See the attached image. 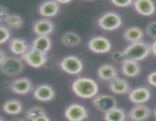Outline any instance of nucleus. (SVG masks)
Masks as SVG:
<instances>
[{
  "label": "nucleus",
  "instance_id": "obj_1",
  "mask_svg": "<svg viewBox=\"0 0 156 121\" xmlns=\"http://www.w3.org/2000/svg\"><path fill=\"white\" fill-rule=\"evenodd\" d=\"M72 89L78 97L83 99L94 98L98 95L99 87L95 80L89 77H79L72 83Z\"/></svg>",
  "mask_w": 156,
  "mask_h": 121
},
{
  "label": "nucleus",
  "instance_id": "obj_2",
  "mask_svg": "<svg viewBox=\"0 0 156 121\" xmlns=\"http://www.w3.org/2000/svg\"><path fill=\"white\" fill-rule=\"evenodd\" d=\"M126 60L137 61L147 57L152 52V46L147 42H140L131 43L123 50Z\"/></svg>",
  "mask_w": 156,
  "mask_h": 121
},
{
  "label": "nucleus",
  "instance_id": "obj_3",
  "mask_svg": "<svg viewBox=\"0 0 156 121\" xmlns=\"http://www.w3.org/2000/svg\"><path fill=\"white\" fill-rule=\"evenodd\" d=\"M0 69L3 75L6 77H16L24 70V63L17 57H7L0 63Z\"/></svg>",
  "mask_w": 156,
  "mask_h": 121
},
{
  "label": "nucleus",
  "instance_id": "obj_4",
  "mask_svg": "<svg viewBox=\"0 0 156 121\" xmlns=\"http://www.w3.org/2000/svg\"><path fill=\"white\" fill-rule=\"evenodd\" d=\"M122 18L119 14L114 11H108L99 18L98 25L104 30L113 31L121 26Z\"/></svg>",
  "mask_w": 156,
  "mask_h": 121
},
{
  "label": "nucleus",
  "instance_id": "obj_5",
  "mask_svg": "<svg viewBox=\"0 0 156 121\" xmlns=\"http://www.w3.org/2000/svg\"><path fill=\"white\" fill-rule=\"evenodd\" d=\"M61 69L70 75H77L83 70V63L78 57L69 55L63 57L59 64Z\"/></svg>",
  "mask_w": 156,
  "mask_h": 121
},
{
  "label": "nucleus",
  "instance_id": "obj_6",
  "mask_svg": "<svg viewBox=\"0 0 156 121\" xmlns=\"http://www.w3.org/2000/svg\"><path fill=\"white\" fill-rule=\"evenodd\" d=\"M21 59L29 66L34 68H40L47 63V54L30 48L25 54L21 55Z\"/></svg>",
  "mask_w": 156,
  "mask_h": 121
},
{
  "label": "nucleus",
  "instance_id": "obj_7",
  "mask_svg": "<svg viewBox=\"0 0 156 121\" xmlns=\"http://www.w3.org/2000/svg\"><path fill=\"white\" fill-rule=\"evenodd\" d=\"M90 51L96 54H105L111 50V42L108 38L103 36H96L91 38L88 42Z\"/></svg>",
  "mask_w": 156,
  "mask_h": 121
},
{
  "label": "nucleus",
  "instance_id": "obj_8",
  "mask_svg": "<svg viewBox=\"0 0 156 121\" xmlns=\"http://www.w3.org/2000/svg\"><path fill=\"white\" fill-rule=\"evenodd\" d=\"M94 107L99 111L105 113L117 107V100L110 95H98L92 98Z\"/></svg>",
  "mask_w": 156,
  "mask_h": 121
},
{
  "label": "nucleus",
  "instance_id": "obj_9",
  "mask_svg": "<svg viewBox=\"0 0 156 121\" xmlns=\"http://www.w3.org/2000/svg\"><path fill=\"white\" fill-rule=\"evenodd\" d=\"M64 114L69 121H83L88 116V110L85 106L77 103L69 105L65 110Z\"/></svg>",
  "mask_w": 156,
  "mask_h": 121
},
{
  "label": "nucleus",
  "instance_id": "obj_10",
  "mask_svg": "<svg viewBox=\"0 0 156 121\" xmlns=\"http://www.w3.org/2000/svg\"><path fill=\"white\" fill-rule=\"evenodd\" d=\"M9 86L11 90L15 93L26 95L32 90V82L27 77H21L14 80Z\"/></svg>",
  "mask_w": 156,
  "mask_h": 121
},
{
  "label": "nucleus",
  "instance_id": "obj_11",
  "mask_svg": "<svg viewBox=\"0 0 156 121\" xmlns=\"http://www.w3.org/2000/svg\"><path fill=\"white\" fill-rule=\"evenodd\" d=\"M151 98V92L148 88L141 86L133 89L129 93V99L136 104L146 103Z\"/></svg>",
  "mask_w": 156,
  "mask_h": 121
},
{
  "label": "nucleus",
  "instance_id": "obj_12",
  "mask_svg": "<svg viewBox=\"0 0 156 121\" xmlns=\"http://www.w3.org/2000/svg\"><path fill=\"white\" fill-rule=\"evenodd\" d=\"M34 97L40 101H50L55 97V91L49 84H41L38 86L34 91Z\"/></svg>",
  "mask_w": 156,
  "mask_h": 121
},
{
  "label": "nucleus",
  "instance_id": "obj_13",
  "mask_svg": "<svg viewBox=\"0 0 156 121\" xmlns=\"http://www.w3.org/2000/svg\"><path fill=\"white\" fill-rule=\"evenodd\" d=\"M150 108L143 104H136L129 112V117L133 121H145L151 116Z\"/></svg>",
  "mask_w": 156,
  "mask_h": 121
},
{
  "label": "nucleus",
  "instance_id": "obj_14",
  "mask_svg": "<svg viewBox=\"0 0 156 121\" xmlns=\"http://www.w3.org/2000/svg\"><path fill=\"white\" fill-rule=\"evenodd\" d=\"M54 30V24L50 20L42 18L35 21L33 30L37 36H49Z\"/></svg>",
  "mask_w": 156,
  "mask_h": 121
},
{
  "label": "nucleus",
  "instance_id": "obj_15",
  "mask_svg": "<svg viewBox=\"0 0 156 121\" xmlns=\"http://www.w3.org/2000/svg\"><path fill=\"white\" fill-rule=\"evenodd\" d=\"M39 13L44 18L56 16L59 11V4L57 1H46L39 6Z\"/></svg>",
  "mask_w": 156,
  "mask_h": 121
},
{
  "label": "nucleus",
  "instance_id": "obj_16",
  "mask_svg": "<svg viewBox=\"0 0 156 121\" xmlns=\"http://www.w3.org/2000/svg\"><path fill=\"white\" fill-rule=\"evenodd\" d=\"M133 5L136 11L143 16H151L155 11V2L150 0H136Z\"/></svg>",
  "mask_w": 156,
  "mask_h": 121
},
{
  "label": "nucleus",
  "instance_id": "obj_17",
  "mask_svg": "<svg viewBox=\"0 0 156 121\" xmlns=\"http://www.w3.org/2000/svg\"><path fill=\"white\" fill-rule=\"evenodd\" d=\"M97 75L101 80L111 81L117 77V70L111 64H104L98 68Z\"/></svg>",
  "mask_w": 156,
  "mask_h": 121
},
{
  "label": "nucleus",
  "instance_id": "obj_18",
  "mask_svg": "<svg viewBox=\"0 0 156 121\" xmlns=\"http://www.w3.org/2000/svg\"><path fill=\"white\" fill-rule=\"evenodd\" d=\"M51 39L48 36H38L34 39L30 48L47 54L51 48Z\"/></svg>",
  "mask_w": 156,
  "mask_h": 121
},
{
  "label": "nucleus",
  "instance_id": "obj_19",
  "mask_svg": "<svg viewBox=\"0 0 156 121\" xmlns=\"http://www.w3.org/2000/svg\"><path fill=\"white\" fill-rule=\"evenodd\" d=\"M109 88L111 91L117 95H123L129 92V86L128 82L124 79L116 77L110 81Z\"/></svg>",
  "mask_w": 156,
  "mask_h": 121
},
{
  "label": "nucleus",
  "instance_id": "obj_20",
  "mask_svg": "<svg viewBox=\"0 0 156 121\" xmlns=\"http://www.w3.org/2000/svg\"><path fill=\"white\" fill-rule=\"evenodd\" d=\"M144 37V32L139 27H130L123 33V39L128 42L135 43L142 41Z\"/></svg>",
  "mask_w": 156,
  "mask_h": 121
},
{
  "label": "nucleus",
  "instance_id": "obj_21",
  "mask_svg": "<svg viewBox=\"0 0 156 121\" xmlns=\"http://www.w3.org/2000/svg\"><path fill=\"white\" fill-rule=\"evenodd\" d=\"M121 71L126 77H136L141 72V67L137 61L127 60L122 64Z\"/></svg>",
  "mask_w": 156,
  "mask_h": 121
},
{
  "label": "nucleus",
  "instance_id": "obj_22",
  "mask_svg": "<svg viewBox=\"0 0 156 121\" xmlns=\"http://www.w3.org/2000/svg\"><path fill=\"white\" fill-rule=\"evenodd\" d=\"M9 49L11 52L17 55H23L29 50L28 45L24 39L21 38L12 39L9 42Z\"/></svg>",
  "mask_w": 156,
  "mask_h": 121
},
{
  "label": "nucleus",
  "instance_id": "obj_23",
  "mask_svg": "<svg viewBox=\"0 0 156 121\" xmlns=\"http://www.w3.org/2000/svg\"><path fill=\"white\" fill-rule=\"evenodd\" d=\"M3 111L9 115H17L23 110V105L19 100L10 99L6 101L2 106Z\"/></svg>",
  "mask_w": 156,
  "mask_h": 121
},
{
  "label": "nucleus",
  "instance_id": "obj_24",
  "mask_svg": "<svg viewBox=\"0 0 156 121\" xmlns=\"http://www.w3.org/2000/svg\"><path fill=\"white\" fill-rule=\"evenodd\" d=\"M61 42L66 46L76 47L81 43L82 39L78 33L73 31H68L62 35Z\"/></svg>",
  "mask_w": 156,
  "mask_h": 121
},
{
  "label": "nucleus",
  "instance_id": "obj_25",
  "mask_svg": "<svg viewBox=\"0 0 156 121\" xmlns=\"http://www.w3.org/2000/svg\"><path fill=\"white\" fill-rule=\"evenodd\" d=\"M126 114L125 110L120 107H114L104 115L105 121H125Z\"/></svg>",
  "mask_w": 156,
  "mask_h": 121
},
{
  "label": "nucleus",
  "instance_id": "obj_26",
  "mask_svg": "<svg viewBox=\"0 0 156 121\" xmlns=\"http://www.w3.org/2000/svg\"><path fill=\"white\" fill-rule=\"evenodd\" d=\"M4 22L8 27L14 29V30H18V29L21 28L24 24L23 18L20 15H15V14L8 15Z\"/></svg>",
  "mask_w": 156,
  "mask_h": 121
},
{
  "label": "nucleus",
  "instance_id": "obj_27",
  "mask_svg": "<svg viewBox=\"0 0 156 121\" xmlns=\"http://www.w3.org/2000/svg\"><path fill=\"white\" fill-rule=\"evenodd\" d=\"M44 115H46L45 110L40 106H34V107H30L25 113L26 118L30 121H33L34 119Z\"/></svg>",
  "mask_w": 156,
  "mask_h": 121
},
{
  "label": "nucleus",
  "instance_id": "obj_28",
  "mask_svg": "<svg viewBox=\"0 0 156 121\" xmlns=\"http://www.w3.org/2000/svg\"><path fill=\"white\" fill-rule=\"evenodd\" d=\"M111 58L114 60V62L117 64H123L126 60V55H125L124 52L121 51H114L111 54Z\"/></svg>",
  "mask_w": 156,
  "mask_h": 121
},
{
  "label": "nucleus",
  "instance_id": "obj_29",
  "mask_svg": "<svg viewBox=\"0 0 156 121\" xmlns=\"http://www.w3.org/2000/svg\"><path fill=\"white\" fill-rule=\"evenodd\" d=\"M0 43L3 44L10 39L11 33L9 29L2 24L0 26Z\"/></svg>",
  "mask_w": 156,
  "mask_h": 121
},
{
  "label": "nucleus",
  "instance_id": "obj_30",
  "mask_svg": "<svg viewBox=\"0 0 156 121\" xmlns=\"http://www.w3.org/2000/svg\"><path fill=\"white\" fill-rule=\"evenodd\" d=\"M146 33L148 36L156 40V21L149 23L146 27Z\"/></svg>",
  "mask_w": 156,
  "mask_h": 121
},
{
  "label": "nucleus",
  "instance_id": "obj_31",
  "mask_svg": "<svg viewBox=\"0 0 156 121\" xmlns=\"http://www.w3.org/2000/svg\"><path fill=\"white\" fill-rule=\"evenodd\" d=\"M134 2H133L132 0H127V1H111V3L114 4V5L117 6V7L120 8H126L129 6L130 5L133 4Z\"/></svg>",
  "mask_w": 156,
  "mask_h": 121
},
{
  "label": "nucleus",
  "instance_id": "obj_32",
  "mask_svg": "<svg viewBox=\"0 0 156 121\" xmlns=\"http://www.w3.org/2000/svg\"><path fill=\"white\" fill-rule=\"evenodd\" d=\"M9 12H8L7 8L5 7H4L3 5L0 6V21L2 23L4 22L5 18H7L8 15H9Z\"/></svg>",
  "mask_w": 156,
  "mask_h": 121
},
{
  "label": "nucleus",
  "instance_id": "obj_33",
  "mask_svg": "<svg viewBox=\"0 0 156 121\" xmlns=\"http://www.w3.org/2000/svg\"><path fill=\"white\" fill-rule=\"evenodd\" d=\"M147 80L149 84L156 87V70L149 74L147 77Z\"/></svg>",
  "mask_w": 156,
  "mask_h": 121
},
{
  "label": "nucleus",
  "instance_id": "obj_34",
  "mask_svg": "<svg viewBox=\"0 0 156 121\" xmlns=\"http://www.w3.org/2000/svg\"><path fill=\"white\" fill-rule=\"evenodd\" d=\"M6 57H7V56H6V53L5 52L4 50L2 49V48H1V49H0V63L2 62L3 60H5Z\"/></svg>",
  "mask_w": 156,
  "mask_h": 121
},
{
  "label": "nucleus",
  "instance_id": "obj_35",
  "mask_svg": "<svg viewBox=\"0 0 156 121\" xmlns=\"http://www.w3.org/2000/svg\"><path fill=\"white\" fill-rule=\"evenodd\" d=\"M33 121H50V119L47 116V114L44 115V116H41L40 117L37 118V119H34Z\"/></svg>",
  "mask_w": 156,
  "mask_h": 121
},
{
  "label": "nucleus",
  "instance_id": "obj_36",
  "mask_svg": "<svg viewBox=\"0 0 156 121\" xmlns=\"http://www.w3.org/2000/svg\"><path fill=\"white\" fill-rule=\"evenodd\" d=\"M151 46H152V52L156 56V40H155L152 42Z\"/></svg>",
  "mask_w": 156,
  "mask_h": 121
},
{
  "label": "nucleus",
  "instance_id": "obj_37",
  "mask_svg": "<svg viewBox=\"0 0 156 121\" xmlns=\"http://www.w3.org/2000/svg\"><path fill=\"white\" fill-rule=\"evenodd\" d=\"M57 2L59 3V4H68V3L71 2V1L70 0H66V1H62V0H59V1H57Z\"/></svg>",
  "mask_w": 156,
  "mask_h": 121
},
{
  "label": "nucleus",
  "instance_id": "obj_38",
  "mask_svg": "<svg viewBox=\"0 0 156 121\" xmlns=\"http://www.w3.org/2000/svg\"><path fill=\"white\" fill-rule=\"evenodd\" d=\"M10 121H26L25 119H22V118H19V117H16V118H14V119H11Z\"/></svg>",
  "mask_w": 156,
  "mask_h": 121
},
{
  "label": "nucleus",
  "instance_id": "obj_39",
  "mask_svg": "<svg viewBox=\"0 0 156 121\" xmlns=\"http://www.w3.org/2000/svg\"><path fill=\"white\" fill-rule=\"evenodd\" d=\"M0 121H5V119L2 117V116H1V117H0Z\"/></svg>",
  "mask_w": 156,
  "mask_h": 121
},
{
  "label": "nucleus",
  "instance_id": "obj_40",
  "mask_svg": "<svg viewBox=\"0 0 156 121\" xmlns=\"http://www.w3.org/2000/svg\"><path fill=\"white\" fill-rule=\"evenodd\" d=\"M154 114H155V117H156V107H155V110H154Z\"/></svg>",
  "mask_w": 156,
  "mask_h": 121
}]
</instances>
